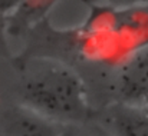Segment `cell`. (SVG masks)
<instances>
[{
  "label": "cell",
  "mask_w": 148,
  "mask_h": 136,
  "mask_svg": "<svg viewBox=\"0 0 148 136\" xmlns=\"http://www.w3.org/2000/svg\"><path fill=\"white\" fill-rule=\"evenodd\" d=\"M19 1L20 0H0V13L4 17H7L14 10V7L19 4Z\"/></svg>",
  "instance_id": "8"
},
{
  "label": "cell",
  "mask_w": 148,
  "mask_h": 136,
  "mask_svg": "<svg viewBox=\"0 0 148 136\" xmlns=\"http://www.w3.org/2000/svg\"><path fill=\"white\" fill-rule=\"evenodd\" d=\"M60 136H88L78 129V125H65Z\"/></svg>",
  "instance_id": "9"
},
{
  "label": "cell",
  "mask_w": 148,
  "mask_h": 136,
  "mask_svg": "<svg viewBox=\"0 0 148 136\" xmlns=\"http://www.w3.org/2000/svg\"><path fill=\"white\" fill-rule=\"evenodd\" d=\"M62 129L63 125L20 103L1 118V136H60Z\"/></svg>",
  "instance_id": "4"
},
{
  "label": "cell",
  "mask_w": 148,
  "mask_h": 136,
  "mask_svg": "<svg viewBox=\"0 0 148 136\" xmlns=\"http://www.w3.org/2000/svg\"><path fill=\"white\" fill-rule=\"evenodd\" d=\"M111 136H148V105L114 103L105 113Z\"/></svg>",
  "instance_id": "5"
},
{
  "label": "cell",
  "mask_w": 148,
  "mask_h": 136,
  "mask_svg": "<svg viewBox=\"0 0 148 136\" xmlns=\"http://www.w3.org/2000/svg\"><path fill=\"white\" fill-rule=\"evenodd\" d=\"M88 7L89 6H108V7H130L148 4V0H81Z\"/></svg>",
  "instance_id": "7"
},
{
  "label": "cell",
  "mask_w": 148,
  "mask_h": 136,
  "mask_svg": "<svg viewBox=\"0 0 148 136\" xmlns=\"http://www.w3.org/2000/svg\"><path fill=\"white\" fill-rule=\"evenodd\" d=\"M73 42L84 60L116 67L148 45V4L89 6L85 22L73 33Z\"/></svg>",
  "instance_id": "2"
},
{
  "label": "cell",
  "mask_w": 148,
  "mask_h": 136,
  "mask_svg": "<svg viewBox=\"0 0 148 136\" xmlns=\"http://www.w3.org/2000/svg\"><path fill=\"white\" fill-rule=\"evenodd\" d=\"M112 95L116 103L148 105V45L114 67Z\"/></svg>",
  "instance_id": "3"
},
{
  "label": "cell",
  "mask_w": 148,
  "mask_h": 136,
  "mask_svg": "<svg viewBox=\"0 0 148 136\" xmlns=\"http://www.w3.org/2000/svg\"><path fill=\"white\" fill-rule=\"evenodd\" d=\"M20 105L60 125H82L92 115L82 76L52 56H30L19 65Z\"/></svg>",
  "instance_id": "1"
},
{
  "label": "cell",
  "mask_w": 148,
  "mask_h": 136,
  "mask_svg": "<svg viewBox=\"0 0 148 136\" xmlns=\"http://www.w3.org/2000/svg\"><path fill=\"white\" fill-rule=\"evenodd\" d=\"M4 35H7L6 33V17L0 13V42H3L1 36H4Z\"/></svg>",
  "instance_id": "10"
},
{
  "label": "cell",
  "mask_w": 148,
  "mask_h": 136,
  "mask_svg": "<svg viewBox=\"0 0 148 136\" xmlns=\"http://www.w3.org/2000/svg\"><path fill=\"white\" fill-rule=\"evenodd\" d=\"M60 0H20L14 10L6 17V33L22 36L48 17Z\"/></svg>",
  "instance_id": "6"
}]
</instances>
